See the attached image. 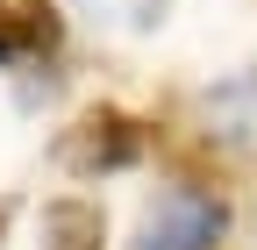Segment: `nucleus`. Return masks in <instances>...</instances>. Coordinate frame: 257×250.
<instances>
[{
  "instance_id": "obj_1",
  "label": "nucleus",
  "mask_w": 257,
  "mask_h": 250,
  "mask_svg": "<svg viewBox=\"0 0 257 250\" xmlns=\"http://www.w3.org/2000/svg\"><path fill=\"white\" fill-rule=\"evenodd\" d=\"M136 158H143V121L121 107H86L64 129V165L72 172H121Z\"/></svg>"
},
{
  "instance_id": "obj_2",
  "label": "nucleus",
  "mask_w": 257,
  "mask_h": 250,
  "mask_svg": "<svg viewBox=\"0 0 257 250\" xmlns=\"http://www.w3.org/2000/svg\"><path fill=\"white\" fill-rule=\"evenodd\" d=\"M221 229H229L221 200H207V193H165V200L143 214L136 250H214Z\"/></svg>"
},
{
  "instance_id": "obj_3",
  "label": "nucleus",
  "mask_w": 257,
  "mask_h": 250,
  "mask_svg": "<svg viewBox=\"0 0 257 250\" xmlns=\"http://www.w3.org/2000/svg\"><path fill=\"white\" fill-rule=\"evenodd\" d=\"M57 50V8L50 0H0V65H29V57Z\"/></svg>"
},
{
  "instance_id": "obj_4",
  "label": "nucleus",
  "mask_w": 257,
  "mask_h": 250,
  "mask_svg": "<svg viewBox=\"0 0 257 250\" xmlns=\"http://www.w3.org/2000/svg\"><path fill=\"white\" fill-rule=\"evenodd\" d=\"M100 207L86 200H50L43 207V250H100Z\"/></svg>"
},
{
  "instance_id": "obj_5",
  "label": "nucleus",
  "mask_w": 257,
  "mask_h": 250,
  "mask_svg": "<svg viewBox=\"0 0 257 250\" xmlns=\"http://www.w3.org/2000/svg\"><path fill=\"white\" fill-rule=\"evenodd\" d=\"M93 15H107V22H128V29H150V22H165L172 0H86Z\"/></svg>"
},
{
  "instance_id": "obj_6",
  "label": "nucleus",
  "mask_w": 257,
  "mask_h": 250,
  "mask_svg": "<svg viewBox=\"0 0 257 250\" xmlns=\"http://www.w3.org/2000/svg\"><path fill=\"white\" fill-rule=\"evenodd\" d=\"M8 214H15V207H8V200H0V236H8Z\"/></svg>"
}]
</instances>
